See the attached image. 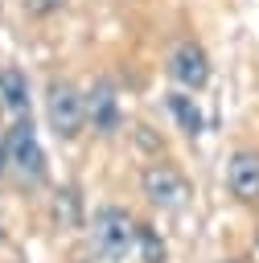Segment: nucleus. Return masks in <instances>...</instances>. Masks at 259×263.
Listing matches in <instances>:
<instances>
[{
  "instance_id": "nucleus-14",
  "label": "nucleus",
  "mask_w": 259,
  "mask_h": 263,
  "mask_svg": "<svg viewBox=\"0 0 259 263\" xmlns=\"http://www.w3.org/2000/svg\"><path fill=\"white\" fill-rule=\"evenodd\" d=\"M222 263H238V259H222Z\"/></svg>"
},
{
  "instance_id": "nucleus-2",
  "label": "nucleus",
  "mask_w": 259,
  "mask_h": 263,
  "mask_svg": "<svg viewBox=\"0 0 259 263\" xmlns=\"http://www.w3.org/2000/svg\"><path fill=\"white\" fill-rule=\"evenodd\" d=\"M8 136V173L21 181V185H41L45 181V148L37 140V127H33V115L25 119H12L4 127Z\"/></svg>"
},
{
  "instance_id": "nucleus-7",
  "label": "nucleus",
  "mask_w": 259,
  "mask_h": 263,
  "mask_svg": "<svg viewBox=\"0 0 259 263\" xmlns=\"http://www.w3.org/2000/svg\"><path fill=\"white\" fill-rule=\"evenodd\" d=\"M226 189L243 205L259 201V148H234L230 152V160H226Z\"/></svg>"
},
{
  "instance_id": "nucleus-4",
  "label": "nucleus",
  "mask_w": 259,
  "mask_h": 263,
  "mask_svg": "<svg viewBox=\"0 0 259 263\" xmlns=\"http://www.w3.org/2000/svg\"><path fill=\"white\" fill-rule=\"evenodd\" d=\"M164 74L177 90H189V95H201L210 86V53L197 37H177L164 53Z\"/></svg>"
},
{
  "instance_id": "nucleus-8",
  "label": "nucleus",
  "mask_w": 259,
  "mask_h": 263,
  "mask_svg": "<svg viewBox=\"0 0 259 263\" xmlns=\"http://www.w3.org/2000/svg\"><path fill=\"white\" fill-rule=\"evenodd\" d=\"M29 78L16 70V66H4L0 70V115H8V123L12 119H25L29 115Z\"/></svg>"
},
{
  "instance_id": "nucleus-13",
  "label": "nucleus",
  "mask_w": 259,
  "mask_h": 263,
  "mask_svg": "<svg viewBox=\"0 0 259 263\" xmlns=\"http://www.w3.org/2000/svg\"><path fill=\"white\" fill-rule=\"evenodd\" d=\"M255 251H259V230H255Z\"/></svg>"
},
{
  "instance_id": "nucleus-5",
  "label": "nucleus",
  "mask_w": 259,
  "mask_h": 263,
  "mask_svg": "<svg viewBox=\"0 0 259 263\" xmlns=\"http://www.w3.org/2000/svg\"><path fill=\"white\" fill-rule=\"evenodd\" d=\"M140 193L148 197V205L177 214V210L189 205V177L169 160H152V164L140 168Z\"/></svg>"
},
{
  "instance_id": "nucleus-1",
  "label": "nucleus",
  "mask_w": 259,
  "mask_h": 263,
  "mask_svg": "<svg viewBox=\"0 0 259 263\" xmlns=\"http://www.w3.org/2000/svg\"><path fill=\"white\" fill-rule=\"evenodd\" d=\"M45 123L58 140H78L86 132V90L70 78H49L45 82Z\"/></svg>"
},
{
  "instance_id": "nucleus-11",
  "label": "nucleus",
  "mask_w": 259,
  "mask_h": 263,
  "mask_svg": "<svg viewBox=\"0 0 259 263\" xmlns=\"http://www.w3.org/2000/svg\"><path fill=\"white\" fill-rule=\"evenodd\" d=\"M66 4H70V0H21L25 16H33V21H49V16H58Z\"/></svg>"
},
{
  "instance_id": "nucleus-12",
  "label": "nucleus",
  "mask_w": 259,
  "mask_h": 263,
  "mask_svg": "<svg viewBox=\"0 0 259 263\" xmlns=\"http://www.w3.org/2000/svg\"><path fill=\"white\" fill-rule=\"evenodd\" d=\"M8 177V136L0 132V181Z\"/></svg>"
},
{
  "instance_id": "nucleus-10",
  "label": "nucleus",
  "mask_w": 259,
  "mask_h": 263,
  "mask_svg": "<svg viewBox=\"0 0 259 263\" xmlns=\"http://www.w3.org/2000/svg\"><path fill=\"white\" fill-rule=\"evenodd\" d=\"M136 251L144 255V263H164V242H160L156 230L144 226V222H140V234H136Z\"/></svg>"
},
{
  "instance_id": "nucleus-3",
  "label": "nucleus",
  "mask_w": 259,
  "mask_h": 263,
  "mask_svg": "<svg viewBox=\"0 0 259 263\" xmlns=\"http://www.w3.org/2000/svg\"><path fill=\"white\" fill-rule=\"evenodd\" d=\"M136 234H140V222L119 205H103L90 218V247L103 259H127L136 251Z\"/></svg>"
},
{
  "instance_id": "nucleus-9",
  "label": "nucleus",
  "mask_w": 259,
  "mask_h": 263,
  "mask_svg": "<svg viewBox=\"0 0 259 263\" xmlns=\"http://www.w3.org/2000/svg\"><path fill=\"white\" fill-rule=\"evenodd\" d=\"M164 111L173 115V123L185 132V136H201V127H206V115H201V107H197V99L189 95V90H169L164 95Z\"/></svg>"
},
{
  "instance_id": "nucleus-6",
  "label": "nucleus",
  "mask_w": 259,
  "mask_h": 263,
  "mask_svg": "<svg viewBox=\"0 0 259 263\" xmlns=\"http://www.w3.org/2000/svg\"><path fill=\"white\" fill-rule=\"evenodd\" d=\"M86 127L99 136H115L123 127V107H119V90L111 78H95L86 86Z\"/></svg>"
}]
</instances>
